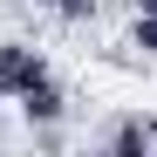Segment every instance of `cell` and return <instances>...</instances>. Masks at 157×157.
Returning a JSON list of instances; mask_svg holds the SVG:
<instances>
[{
	"mask_svg": "<svg viewBox=\"0 0 157 157\" xmlns=\"http://www.w3.org/2000/svg\"><path fill=\"white\" fill-rule=\"evenodd\" d=\"M34 75H48V55L34 41H0V102H14Z\"/></svg>",
	"mask_w": 157,
	"mask_h": 157,
	"instance_id": "obj_1",
	"label": "cell"
},
{
	"mask_svg": "<svg viewBox=\"0 0 157 157\" xmlns=\"http://www.w3.org/2000/svg\"><path fill=\"white\" fill-rule=\"evenodd\" d=\"M89 144H109V150H157V123L150 116H109L89 130Z\"/></svg>",
	"mask_w": 157,
	"mask_h": 157,
	"instance_id": "obj_2",
	"label": "cell"
},
{
	"mask_svg": "<svg viewBox=\"0 0 157 157\" xmlns=\"http://www.w3.org/2000/svg\"><path fill=\"white\" fill-rule=\"evenodd\" d=\"M28 7H48V14H62L68 28H82V21H96V0H28Z\"/></svg>",
	"mask_w": 157,
	"mask_h": 157,
	"instance_id": "obj_3",
	"label": "cell"
},
{
	"mask_svg": "<svg viewBox=\"0 0 157 157\" xmlns=\"http://www.w3.org/2000/svg\"><path fill=\"white\" fill-rule=\"evenodd\" d=\"M7 137H14V123H7V109H0V144H7Z\"/></svg>",
	"mask_w": 157,
	"mask_h": 157,
	"instance_id": "obj_4",
	"label": "cell"
},
{
	"mask_svg": "<svg viewBox=\"0 0 157 157\" xmlns=\"http://www.w3.org/2000/svg\"><path fill=\"white\" fill-rule=\"evenodd\" d=\"M130 7H137V14H157V0H130Z\"/></svg>",
	"mask_w": 157,
	"mask_h": 157,
	"instance_id": "obj_5",
	"label": "cell"
}]
</instances>
